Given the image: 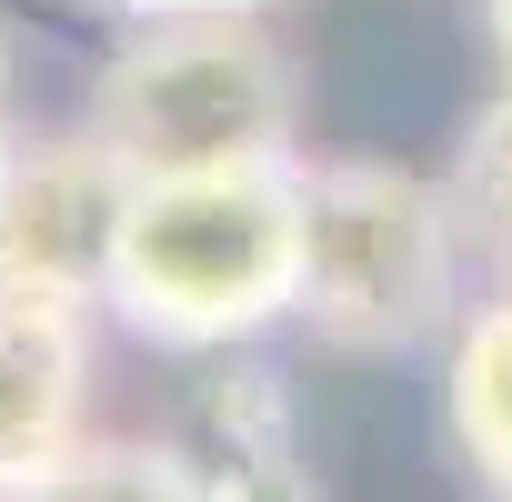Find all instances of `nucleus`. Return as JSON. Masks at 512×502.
Segmentation results:
<instances>
[{"mask_svg":"<svg viewBox=\"0 0 512 502\" xmlns=\"http://www.w3.org/2000/svg\"><path fill=\"white\" fill-rule=\"evenodd\" d=\"M482 41H492V61H502V81H512V0H482Z\"/></svg>","mask_w":512,"mask_h":502,"instance_id":"9d476101","label":"nucleus"},{"mask_svg":"<svg viewBox=\"0 0 512 502\" xmlns=\"http://www.w3.org/2000/svg\"><path fill=\"white\" fill-rule=\"evenodd\" d=\"M442 422L492 502H512V282L462 302V322L442 332Z\"/></svg>","mask_w":512,"mask_h":502,"instance_id":"423d86ee","label":"nucleus"},{"mask_svg":"<svg viewBox=\"0 0 512 502\" xmlns=\"http://www.w3.org/2000/svg\"><path fill=\"white\" fill-rule=\"evenodd\" d=\"M442 191L462 211V241H472V262H492L512 282V81L462 121L452 161H442Z\"/></svg>","mask_w":512,"mask_h":502,"instance_id":"6e6552de","label":"nucleus"},{"mask_svg":"<svg viewBox=\"0 0 512 502\" xmlns=\"http://www.w3.org/2000/svg\"><path fill=\"white\" fill-rule=\"evenodd\" d=\"M131 181L201 171H292L302 151V71L272 21H131L81 111Z\"/></svg>","mask_w":512,"mask_h":502,"instance_id":"f03ea898","label":"nucleus"},{"mask_svg":"<svg viewBox=\"0 0 512 502\" xmlns=\"http://www.w3.org/2000/svg\"><path fill=\"white\" fill-rule=\"evenodd\" d=\"M0 502H231L221 472L181 442H131V432H81L61 462L11 482Z\"/></svg>","mask_w":512,"mask_h":502,"instance_id":"0eeeda50","label":"nucleus"},{"mask_svg":"<svg viewBox=\"0 0 512 502\" xmlns=\"http://www.w3.org/2000/svg\"><path fill=\"white\" fill-rule=\"evenodd\" d=\"M121 21H262L272 0H111Z\"/></svg>","mask_w":512,"mask_h":502,"instance_id":"1a4fd4ad","label":"nucleus"},{"mask_svg":"<svg viewBox=\"0 0 512 502\" xmlns=\"http://www.w3.org/2000/svg\"><path fill=\"white\" fill-rule=\"evenodd\" d=\"M0 141H11V51H0Z\"/></svg>","mask_w":512,"mask_h":502,"instance_id":"9b49d317","label":"nucleus"},{"mask_svg":"<svg viewBox=\"0 0 512 502\" xmlns=\"http://www.w3.org/2000/svg\"><path fill=\"white\" fill-rule=\"evenodd\" d=\"M292 292H302V161L141 181L121 211L101 312L151 352H241L272 322H292Z\"/></svg>","mask_w":512,"mask_h":502,"instance_id":"f257e3e1","label":"nucleus"},{"mask_svg":"<svg viewBox=\"0 0 512 502\" xmlns=\"http://www.w3.org/2000/svg\"><path fill=\"white\" fill-rule=\"evenodd\" d=\"M91 312L0 292V492L61 462L91 422Z\"/></svg>","mask_w":512,"mask_h":502,"instance_id":"39448f33","label":"nucleus"},{"mask_svg":"<svg viewBox=\"0 0 512 502\" xmlns=\"http://www.w3.org/2000/svg\"><path fill=\"white\" fill-rule=\"evenodd\" d=\"M462 211L402 161H302V292L292 322L332 352H412L462 322Z\"/></svg>","mask_w":512,"mask_h":502,"instance_id":"7ed1b4c3","label":"nucleus"},{"mask_svg":"<svg viewBox=\"0 0 512 502\" xmlns=\"http://www.w3.org/2000/svg\"><path fill=\"white\" fill-rule=\"evenodd\" d=\"M131 191H141L131 161L91 121L81 131H11L0 141V292L101 312Z\"/></svg>","mask_w":512,"mask_h":502,"instance_id":"20e7f679","label":"nucleus"}]
</instances>
